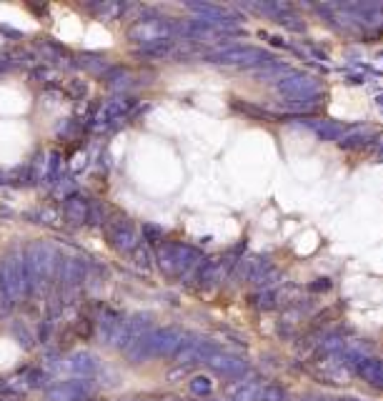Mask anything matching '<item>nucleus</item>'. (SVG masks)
Wrapping results in <instances>:
<instances>
[{"mask_svg":"<svg viewBox=\"0 0 383 401\" xmlns=\"http://www.w3.org/2000/svg\"><path fill=\"white\" fill-rule=\"evenodd\" d=\"M183 331L178 329H156V331H148L138 344L133 346L128 354L133 359H151V356H176V351L181 349L186 341H183Z\"/></svg>","mask_w":383,"mask_h":401,"instance_id":"obj_1","label":"nucleus"},{"mask_svg":"<svg viewBox=\"0 0 383 401\" xmlns=\"http://www.w3.org/2000/svg\"><path fill=\"white\" fill-rule=\"evenodd\" d=\"M198 258L193 249L188 246H178V244H163L158 249V261H161V269L168 276H178L183 274V269H188L190 261Z\"/></svg>","mask_w":383,"mask_h":401,"instance_id":"obj_2","label":"nucleus"},{"mask_svg":"<svg viewBox=\"0 0 383 401\" xmlns=\"http://www.w3.org/2000/svg\"><path fill=\"white\" fill-rule=\"evenodd\" d=\"M0 288L3 294L10 299H18L28 288V271H26V258H8L3 263V274H0Z\"/></svg>","mask_w":383,"mask_h":401,"instance_id":"obj_3","label":"nucleus"},{"mask_svg":"<svg viewBox=\"0 0 383 401\" xmlns=\"http://www.w3.org/2000/svg\"><path fill=\"white\" fill-rule=\"evenodd\" d=\"M203 363H208L213 371L226 374V376H241L245 371V361H241V359L233 356V354H226V351L215 349V346H211V344L206 346Z\"/></svg>","mask_w":383,"mask_h":401,"instance_id":"obj_4","label":"nucleus"},{"mask_svg":"<svg viewBox=\"0 0 383 401\" xmlns=\"http://www.w3.org/2000/svg\"><path fill=\"white\" fill-rule=\"evenodd\" d=\"M98 333L108 346H120L126 336V319L115 311H103L101 321H98Z\"/></svg>","mask_w":383,"mask_h":401,"instance_id":"obj_5","label":"nucleus"},{"mask_svg":"<svg viewBox=\"0 0 383 401\" xmlns=\"http://www.w3.org/2000/svg\"><path fill=\"white\" fill-rule=\"evenodd\" d=\"M353 371H356L368 386L381 388L383 391V361H378V359H373V356H364L356 363V369Z\"/></svg>","mask_w":383,"mask_h":401,"instance_id":"obj_6","label":"nucleus"},{"mask_svg":"<svg viewBox=\"0 0 383 401\" xmlns=\"http://www.w3.org/2000/svg\"><path fill=\"white\" fill-rule=\"evenodd\" d=\"M131 108V100L128 98H113V100H106L101 106V111H98V116H95V120H98V128L101 125H111L115 123V120H120L123 116H126V111Z\"/></svg>","mask_w":383,"mask_h":401,"instance_id":"obj_7","label":"nucleus"},{"mask_svg":"<svg viewBox=\"0 0 383 401\" xmlns=\"http://www.w3.org/2000/svg\"><path fill=\"white\" fill-rule=\"evenodd\" d=\"M111 241H113L115 249L120 251H133L138 249V236H136V228L126 221H118V223L111 228Z\"/></svg>","mask_w":383,"mask_h":401,"instance_id":"obj_8","label":"nucleus"},{"mask_svg":"<svg viewBox=\"0 0 383 401\" xmlns=\"http://www.w3.org/2000/svg\"><path fill=\"white\" fill-rule=\"evenodd\" d=\"M215 58H218L220 63H256V58L266 61L268 56L253 48H231V50H220Z\"/></svg>","mask_w":383,"mask_h":401,"instance_id":"obj_9","label":"nucleus"},{"mask_svg":"<svg viewBox=\"0 0 383 401\" xmlns=\"http://www.w3.org/2000/svg\"><path fill=\"white\" fill-rule=\"evenodd\" d=\"M70 369L76 371V374H83V376H90L98 371V361H95L93 354H76V356L70 359Z\"/></svg>","mask_w":383,"mask_h":401,"instance_id":"obj_10","label":"nucleus"},{"mask_svg":"<svg viewBox=\"0 0 383 401\" xmlns=\"http://www.w3.org/2000/svg\"><path fill=\"white\" fill-rule=\"evenodd\" d=\"M65 219L73 221V223H83V221L90 219V208L78 198H70L65 203Z\"/></svg>","mask_w":383,"mask_h":401,"instance_id":"obj_11","label":"nucleus"},{"mask_svg":"<svg viewBox=\"0 0 383 401\" xmlns=\"http://www.w3.org/2000/svg\"><path fill=\"white\" fill-rule=\"evenodd\" d=\"M188 386H190V394L198 396V399H206V396L213 394V379H211V376H203V374L193 376Z\"/></svg>","mask_w":383,"mask_h":401,"instance_id":"obj_12","label":"nucleus"},{"mask_svg":"<svg viewBox=\"0 0 383 401\" xmlns=\"http://www.w3.org/2000/svg\"><path fill=\"white\" fill-rule=\"evenodd\" d=\"M261 391H263V386H261L258 382L243 384V386L233 394V401H258V399H261Z\"/></svg>","mask_w":383,"mask_h":401,"instance_id":"obj_13","label":"nucleus"},{"mask_svg":"<svg viewBox=\"0 0 383 401\" xmlns=\"http://www.w3.org/2000/svg\"><path fill=\"white\" fill-rule=\"evenodd\" d=\"M258 401H286V391L281 386H263Z\"/></svg>","mask_w":383,"mask_h":401,"instance_id":"obj_14","label":"nucleus"},{"mask_svg":"<svg viewBox=\"0 0 383 401\" xmlns=\"http://www.w3.org/2000/svg\"><path fill=\"white\" fill-rule=\"evenodd\" d=\"M136 263H138V266H143V269H148V251L138 249V261H136Z\"/></svg>","mask_w":383,"mask_h":401,"instance_id":"obj_15","label":"nucleus"},{"mask_svg":"<svg viewBox=\"0 0 383 401\" xmlns=\"http://www.w3.org/2000/svg\"><path fill=\"white\" fill-rule=\"evenodd\" d=\"M311 401H333V399H328V396H316V399H311Z\"/></svg>","mask_w":383,"mask_h":401,"instance_id":"obj_16","label":"nucleus"},{"mask_svg":"<svg viewBox=\"0 0 383 401\" xmlns=\"http://www.w3.org/2000/svg\"><path fill=\"white\" fill-rule=\"evenodd\" d=\"M333 401H364V399H333Z\"/></svg>","mask_w":383,"mask_h":401,"instance_id":"obj_17","label":"nucleus"}]
</instances>
